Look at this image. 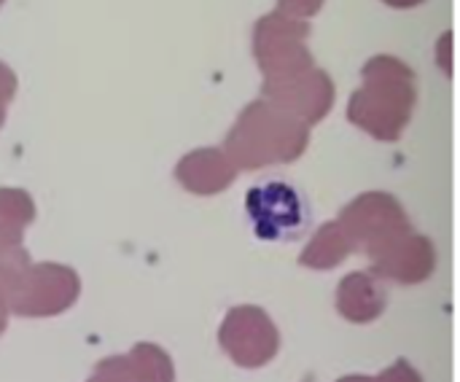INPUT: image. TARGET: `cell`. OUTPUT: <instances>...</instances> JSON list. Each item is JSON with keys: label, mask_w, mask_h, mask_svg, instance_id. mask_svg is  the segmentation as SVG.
I'll list each match as a JSON object with an SVG mask.
<instances>
[{"label": "cell", "mask_w": 460, "mask_h": 382, "mask_svg": "<svg viewBox=\"0 0 460 382\" xmlns=\"http://www.w3.org/2000/svg\"><path fill=\"white\" fill-rule=\"evenodd\" d=\"M418 105L415 70L391 57H372L361 70V86L350 94L348 119L377 140H399Z\"/></svg>", "instance_id": "obj_1"}, {"label": "cell", "mask_w": 460, "mask_h": 382, "mask_svg": "<svg viewBox=\"0 0 460 382\" xmlns=\"http://www.w3.org/2000/svg\"><path fill=\"white\" fill-rule=\"evenodd\" d=\"M310 143V127L270 100L245 105L232 132L226 135L224 154L234 167L259 170L267 164L294 162Z\"/></svg>", "instance_id": "obj_2"}, {"label": "cell", "mask_w": 460, "mask_h": 382, "mask_svg": "<svg viewBox=\"0 0 460 382\" xmlns=\"http://www.w3.org/2000/svg\"><path fill=\"white\" fill-rule=\"evenodd\" d=\"M310 24L283 11H272L256 22L253 54L264 73V81L291 78L315 67L313 51L307 46Z\"/></svg>", "instance_id": "obj_3"}, {"label": "cell", "mask_w": 460, "mask_h": 382, "mask_svg": "<svg viewBox=\"0 0 460 382\" xmlns=\"http://www.w3.org/2000/svg\"><path fill=\"white\" fill-rule=\"evenodd\" d=\"M5 305L19 315H57L78 297V275L62 264H24L3 286Z\"/></svg>", "instance_id": "obj_4"}, {"label": "cell", "mask_w": 460, "mask_h": 382, "mask_svg": "<svg viewBox=\"0 0 460 382\" xmlns=\"http://www.w3.org/2000/svg\"><path fill=\"white\" fill-rule=\"evenodd\" d=\"M245 213L259 240H299L310 227V205L302 191L283 181H267L248 191Z\"/></svg>", "instance_id": "obj_5"}, {"label": "cell", "mask_w": 460, "mask_h": 382, "mask_svg": "<svg viewBox=\"0 0 460 382\" xmlns=\"http://www.w3.org/2000/svg\"><path fill=\"white\" fill-rule=\"evenodd\" d=\"M340 227L348 235L350 248L364 251L367 256L412 229L404 208L385 191H369L350 202L340 216Z\"/></svg>", "instance_id": "obj_6"}, {"label": "cell", "mask_w": 460, "mask_h": 382, "mask_svg": "<svg viewBox=\"0 0 460 382\" xmlns=\"http://www.w3.org/2000/svg\"><path fill=\"white\" fill-rule=\"evenodd\" d=\"M221 348L240 367H261L278 353V332L259 307H234L221 326Z\"/></svg>", "instance_id": "obj_7"}, {"label": "cell", "mask_w": 460, "mask_h": 382, "mask_svg": "<svg viewBox=\"0 0 460 382\" xmlns=\"http://www.w3.org/2000/svg\"><path fill=\"white\" fill-rule=\"evenodd\" d=\"M264 100L280 105L302 124L313 127L334 105V81L321 67H310L291 78L264 81Z\"/></svg>", "instance_id": "obj_8"}, {"label": "cell", "mask_w": 460, "mask_h": 382, "mask_svg": "<svg viewBox=\"0 0 460 382\" xmlns=\"http://www.w3.org/2000/svg\"><path fill=\"white\" fill-rule=\"evenodd\" d=\"M375 272L380 278H391L399 283H420L437 267V248L429 237L415 235L412 229L394 237L377 253L369 256Z\"/></svg>", "instance_id": "obj_9"}, {"label": "cell", "mask_w": 460, "mask_h": 382, "mask_svg": "<svg viewBox=\"0 0 460 382\" xmlns=\"http://www.w3.org/2000/svg\"><path fill=\"white\" fill-rule=\"evenodd\" d=\"M175 178L189 191L210 197V194H218L221 189L232 186V181L237 178V167L218 148H197L178 162Z\"/></svg>", "instance_id": "obj_10"}, {"label": "cell", "mask_w": 460, "mask_h": 382, "mask_svg": "<svg viewBox=\"0 0 460 382\" xmlns=\"http://www.w3.org/2000/svg\"><path fill=\"white\" fill-rule=\"evenodd\" d=\"M337 310L353 324H369L385 310V291L377 278L353 272L337 289Z\"/></svg>", "instance_id": "obj_11"}, {"label": "cell", "mask_w": 460, "mask_h": 382, "mask_svg": "<svg viewBox=\"0 0 460 382\" xmlns=\"http://www.w3.org/2000/svg\"><path fill=\"white\" fill-rule=\"evenodd\" d=\"M35 218V205L22 189H0V256L22 248V232Z\"/></svg>", "instance_id": "obj_12"}, {"label": "cell", "mask_w": 460, "mask_h": 382, "mask_svg": "<svg viewBox=\"0 0 460 382\" xmlns=\"http://www.w3.org/2000/svg\"><path fill=\"white\" fill-rule=\"evenodd\" d=\"M350 251H353L350 248V240L342 232L340 221L337 224H323L318 229V235L313 237V243L305 248V253H302L299 262L305 267H313V270H329V267L342 264Z\"/></svg>", "instance_id": "obj_13"}, {"label": "cell", "mask_w": 460, "mask_h": 382, "mask_svg": "<svg viewBox=\"0 0 460 382\" xmlns=\"http://www.w3.org/2000/svg\"><path fill=\"white\" fill-rule=\"evenodd\" d=\"M127 367L137 382H172V364L170 359L156 351L154 345H140L127 356Z\"/></svg>", "instance_id": "obj_14"}, {"label": "cell", "mask_w": 460, "mask_h": 382, "mask_svg": "<svg viewBox=\"0 0 460 382\" xmlns=\"http://www.w3.org/2000/svg\"><path fill=\"white\" fill-rule=\"evenodd\" d=\"M132 372L127 367V359H111V361H102L97 375L89 382H129Z\"/></svg>", "instance_id": "obj_15"}, {"label": "cell", "mask_w": 460, "mask_h": 382, "mask_svg": "<svg viewBox=\"0 0 460 382\" xmlns=\"http://www.w3.org/2000/svg\"><path fill=\"white\" fill-rule=\"evenodd\" d=\"M13 94H16V73L5 62H0V127L5 124V113Z\"/></svg>", "instance_id": "obj_16"}, {"label": "cell", "mask_w": 460, "mask_h": 382, "mask_svg": "<svg viewBox=\"0 0 460 382\" xmlns=\"http://www.w3.org/2000/svg\"><path fill=\"white\" fill-rule=\"evenodd\" d=\"M323 8V0H278V11L291 13L296 19H310Z\"/></svg>", "instance_id": "obj_17"}, {"label": "cell", "mask_w": 460, "mask_h": 382, "mask_svg": "<svg viewBox=\"0 0 460 382\" xmlns=\"http://www.w3.org/2000/svg\"><path fill=\"white\" fill-rule=\"evenodd\" d=\"M377 382H423L420 380V375L407 364V361H396L394 367H388Z\"/></svg>", "instance_id": "obj_18"}, {"label": "cell", "mask_w": 460, "mask_h": 382, "mask_svg": "<svg viewBox=\"0 0 460 382\" xmlns=\"http://www.w3.org/2000/svg\"><path fill=\"white\" fill-rule=\"evenodd\" d=\"M383 3L391 5V8H415V5H420L426 0H383Z\"/></svg>", "instance_id": "obj_19"}, {"label": "cell", "mask_w": 460, "mask_h": 382, "mask_svg": "<svg viewBox=\"0 0 460 382\" xmlns=\"http://www.w3.org/2000/svg\"><path fill=\"white\" fill-rule=\"evenodd\" d=\"M5 310H8V305H5V294H3V289H0V332H3V326H5Z\"/></svg>", "instance_id": "obj_20"}, {"label": "cell", "mask_w": 460, "mask_h": 382, "mask_svg": "<svg viewBox=\"0 0 460 382\" xmlns=\"http://www.w3.org/2000/svg\"><path fill=\"white\" fill-rule=\"evenodd\" d=\"M340 382H377V378H345Z\"/></svg>", "instance_id": "obj_21"}, {"label": "cell", "mask_w": 460, "mask_h": 382, "mask_svg": "<svg viewBox=\"0 0 460 382\" xmlns=\"http://www.w3.org/2000/svg\"><path fill=\"white\" fill-rule=\"evenodd\" d=\"M3 3H5V0H0V5H3Z\"/></svg>", "instance_id": "obj_22"}]
</instances>
